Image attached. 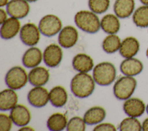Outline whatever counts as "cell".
<instances>
[{
  "mask_svg": "<svg viewBox=\"0 0 148 131\" xmlns=\"http://www.w3.org/2000/svg\"><path fill=\"white\" fill-rule=\"evenodd\" d=\"M9 2V0H0V6L3 7L5 5H7Z\"/></svg>",
  "mask_w": 148,
  "mask_h": 131,
  "instance_id": "cell-35",
  "label": "cell"
},
{
  "mask_svg": "<svg viewBox=\"0 0 148 131\" xmlns=\"http://www.w3.org/2000/svg\"><path fill=\"white\" fill-rule=\"evenodd\" d=\"M136 86L137 81L134 76H122L120 77L114 84V95L118 99L125 100L131 98Z\"/></svg>",
  "mask_w": 148,
  "mask_h": 131,
  "instance_id": "cell-4",
  "label": "cell"
},
{
  "mask_svg": "<svg viewBox=\"0 0 148 131\" xmlns=\"http://www.w3.org/2000/svg\"><path fill=\"white\" fill-rule=\"evenodd\" d=\"M94 131H115L116 130V128L112 123H102L97 125L93 129Z\"/></svg>",
  "mask_w": 148,
  "mask_h": 131,
  "instance_id": "cell-32",
  "label": "cell"
},
{
  "mask_svg": "<svg viewBox=\"0 0 148 131\" xmlns=\"http://www.w3.org/2000/svg\"><path fill=\"white\" fill-rule=\"evenodd\" d=\"M135 6V0H116L113 10L119 18H126L133 14Z\"/></svg>",
  "mask_w": 148,
  "mask_h": 131,
  "instance_id": "cell-17",
  "label": "cell"
},
{
  "mask_svg": "<svg viewBox=\"0 0 148 131\" xmlns=\"http://www.w3.org/2000/svg\"><path fill=\"white\" fill-rule=\"evenodd\" d=\"M146 112H147V114H148V104H147V106H146Z\"/></svg>",
  "mask_w": 148,
  "mask_h": 131,
  "instance_id": "cell-40",
  "label": "cell"
},
{
  "mask_svg": "<svg viewBox=\"0 0 148 131\" xmlns=\"http://www.w3.org/2000/svg\"><path fill=\"white\" fill-rule=\"evenodd\" d=\"M18 100L17 93L11 88L5 89L0 93V109L1 111L12 110Z\"/></svg>",
  "mask_w": 148,
  "mask_h": 131,
  "instance_id": "cell-20",
  "label": "cell"
},
{
  "mask_svg": "<svg viewBox=\"0 0 148 131\" xmlns=\"http://www.w3.org/2000/svg\"><path fill=\"white\" fill-rule=\"evenodd\" d=\"M119 130L121 131H140L142 130V123L136 118L128 117L120 122Z\"/></svg>",
  "mask_w": 148,
  "mask_h": 131,
  "instance_id": "cell-28",
  "label": "cell"
},
{
  "mask_svg": "<svg viewBox=\"0 0 148 131\" xmlns=\"http://www.w3.org/2000/svg\"><path fill=\"white\" fill-rule=\"evenodd\" d=\"M88 5L91 11L96 14H102L108 9L110 0H88Z\"/></svg>",
  "mask_w": 148,
  "mask_h": 131,
  "instance_id": "cell-29",
  "label": "cell"
},
{
  "mask_svg": "<svg viewBox=\"0 0 148 131\" xmlns=\"http://www.w3.org/2000/svg\"><path fill=\"white\" fill-rule=\"evenodd\" d=\"M139 49L140 43L138 39L133 36H128L122 40L119 53L125 58H132L137 54Z\"/></svg>",
  "mask_w": 148,
  "mask_h": 131,
  "instance_id": "cell-16",
  "label": "cell"
},
{
  "mask_svg": "<svg viewBox=\"0 0 148 131\" xmlns=\"http://www.w3.org/2000/svg\"><path fill=\"white\" fill-rule=\"evenodd\" d=\"M12 120L10 116L5 114H1L0 115V130L9 131L12 128Z\"/></svg>",
  "mask_w": 148,
  "mask_h": 131,
  "instance_id": "cell-31",
  "label": "cell"
},
{
  "mask_svg": "<svg viewBox=\"0 0 148 131\" xmlns=\"http://www.w3.org/2000/svg\"><path fill=\"white\" fill-rule=\"evenodd\" d=\"M78 38L79 34L77 29L73 26L67 25L60 31L58 40L61 46L68 48L73 47L76 43Z\"/></svg>",
  "mask_w": 148,
  "mask_h": 131,
  "instance_id": "cell-12",
  "label": "cell"
},
{
  "mask_svg": "<svg viewBox=\"0 0 148 131\" xmlns=\"http://www.w3.org/2000/svg\"><path fill=\"white\" fill-rule=\"evenodd\" d=\"M121 41L116 34H109L103 40L102 47L108 54H112L119 50Z\"/></svg>",
  "mask_w": 148,
  "mask_h": 131,
  "instance_id": "cell-27",
  "label": "cell"
},
{
  "mask_svg": "<svg viewBox=\"0 0 148 131\" xmlns=\"http://www.w3.org/2000/svg\"><path fill=\"white\" fill-rule=\"evenodd\" d=\"M135 25L141 28L148 27V5H143L135 9L132 14Z\"/></svg>",
  "mask_w": 148,
  "mask_h": 131,
  "instance_id": "cell-25",
  "label": "cell"
},
{
  "mask_svg": "<svg viewBox=\"0 0 148 131\" xmlns=\"http://www.w3.org/2000/svg\"><path fill=\"white\" fill-rule=\"evenodd\" d=\"M74 20L79 28L89 33H95L101 28V21L99 17L96 13L92 11H79L76 13Z\"/></svg>",
  "mask_w": 148,
  "mask_h": 131,
  "instance_id": "cell-2",
  "label": "cell"
},
{
  "mask_svg": "<svg viewBox=\"0 0 148 131\" xmlns=\"http://www.w3.org/2000/svg\"><path fill=\"white\" fill-rule=\"evenodd\" d=\"M101 28L108 34H116L120 28L119 17L113 14L105 15L101 20Z\"/></svg>",
  "mask_w": 148,
  "mask_h": 131,
  "instance_id": "cell-22",
  "label": "cell"
},
{
  "mask_svg": "<svg viewBox=\"0 0 148 131\" xmlns=\"http://www.w3.org/2000/svg\"><path fill=\"white\" fill-rule=\"evenodd\" d=\"M72 66L76 70L79 72L87 73L93 68L94 62L89 55L80 53L73 57Z\"/></svg>",
  "mask_w": 148,
  "mask_h": 131,
  "instance_id": "cell-21",
  "label": "cell"
},
{
  "mask_svg": "<svg viewBox=\"0 0 148 131\" xmlns=\"http://www.w3.org/2000/svg\"><path fill=\"white\" fill-rule=\"evenodd\" d=\"M43 59V54L40 50L37 47H32L28 48L23 56L22 62L24 66L27 68L36 67Z\"/></svg>",
  "mask_w": 148,
  "mask_h": 131,
  "instance_id": "cell-19",
  "label": "cell"
},
{
  "mask_svg": "<svg viewBox=\"0 0 148 131\" xmlns=\"http://www.w3.org/2000/svg\"><path fill=\"white\" fill-rule=\"evenodd\" d=\"M67 119L66 116L61 113L53 114L47 121V126L49 130L53 131H60L63 130L67 126Z\"/></svg>",
  "mask_w": 148,
  "mask_h": 131,
  "instance_id": "cell-26",
  "label": "cell"
},
{
  "mask_svg": "<svg viewBox=\"0 0 148 131\" xmlns=\"http://www.w3.org/2000/svg\"><path fill=\"white\" fill-rule=\"evenodd\" d=\"M26 1L28 2H35L36 1H38V0H26Z\"/></svg>",
  "mask_w": 148,
  "mask_h": 131,
  "instance_id": "cell-38",
  "label": "cell"
},
{
  "mask_svg": "<svg viewBox=\"0 0 148 131\" xmlns=\"http://www.w3.org/2000/svg\"><path fill=\"white\" fill-rule=\"evenodd\" d=\"M146 55L147 58H148V47H147V50L146 51Z\"/></svg>",
  "mask_w": 148,
  "mask_h": 131,
  "instance_id": "cell-39",
  "label": "cell"
},
{
  "mask_svg": "<svg viewBox=\"0 0 148 131\" xmlns=\"http://www.w3.org/2000/svg\"><path fill=\"white\" fill-rule=\"evenodd\" d=\"M29 10V5L26 0H10L6 5L8 14L10 17L18 19L25 17Z\"/></svg>",
  "mask_w": 148,
  "mask_h": 131,
  "instance_id": "cell-9",
  "label": "cell"
},
{
  "mask_svg": "<svg viewBox=\"0 0 148 131\" xmlns=\"http://www.w3.org/2000/svg\"><path fill=\"white\" fill-rule=\"evenodd\" d=\"M49 72L44 67L36 66L32 69L28 74V81L31 84L42 86L46 84L49 79Z\"/></svg>",
  "mask_w": 148,
  "mask_h": 131,
  "instance_id": "cell-18",
  "label": "cell"
},
{
  "mask_svg": "<svg viewBox=\"0 0 148 131\" xmlns=\"http://www.w3.org/2000/svg\"><path fill=\"white\" fill-rule=\"evenodd\" d=\"M146 108L143 101L138 98H130L123 104V110L128 117H139L144 114Z\"/></svg>",
  "mask_w": 148,
  "mask_h": 131,
  "instance_id": "cell-11",
  "label": "cell"
},
{
  "mask_svg": "<svg viewBox=\"0 0 148 131\" xmlns=\"http://www.w3.org/2000/svg\"><path fill=\"white\" fill-rule=\"evenodd\" d=\"M62 58V49L56 44H51L47 46L43 54L44 62L50 68L57 66L60 63Z\"/></svg>",
  "mask_w": 148,
  "mask_h": 131,
  "instance_id": "cell-10",
  "label": "cell"
},
{
  "mask_svg": "<svg viewBox=\"0 0 148 131\" xmlns=\"http://www.w3.org/2000/svg\"><path fill=\"white\" fill-rule=\"evenodd\" d=\"M86 129V122L80 117H73L68 121L66 130L68 131H83Z\"/></svg>",
  "mask_w": 148,
  "mask_h": 131,
  "instance_id": "cell-30",
  "label": "cell"
},
{
  "mask_svg": "<svg viewBox=\"0 0 148 131\" xmlns=\"http://www.w3.org/2000/svg\"><path fill=\"white\" fill-rule=\"evenodd\" d=\"M5 80L9 88L18 90L25 85L28 80V76L23 68L20 66H14L8 70Z\"/></svg>",
  "mask_w": 148,
  "mask_h": 131,
  "instance_id": "cell-5",
  "label": "cell"
},
{
  "mask_svg": "<svg viewBox=\"0 0 148 131\" xmlns=\"http://www.w3.org/2000/svg\"><path fill=\"white\" fill-rule=\"evenodd\" d=\"M106 117V111L103 108L94 106L89 108L84 114L83 119L87 125H95L101 122Z\"/></svg>",
  "mask_w": 148,
  "mask_h": 131,
  "instance_id": "cell-23",
  "label": "cell"
},
{
  "mask_svg": "<svg viewBox=\"0 0 148 131\" xmlns=\"http://www.w3.org/2000/svg\"><path fill=\"white\" fill-rule=\"evenodd\" d=\"M7 13L8 12H6L2 8L0 9V24H2L8 18Z\"/></svg>",
  "mask_w": 148,
  "mask_h": 131,
  "instance_id": "cell-33",
  "label": "cell"
},
{
  "mask_svg": "<svg viewBox=\"0 0 148 131\" xmlns=\"http://www.w3.org/2000/svg\"><path fill=\"white\" fill-rule=\"evenodd\" d=\"M10 117L16 125L24 126L29 122L31 120V113L25 106L16 104L11 110Z\"/></svg>",
  "mask_w": 148,
  "mask_h": 131,
  "instance_id": "cell-13",
  "label": "cell"
},
{
  "mask_svg": "<svg viewBox=\"0 0 148 131\" xmlns=\"http://www.w3.org/2000/svg\"><path fill=\"white\" fill-rule=\"evenodd\" d=\"M92 75L97 84L107 86L114 81L116 77V69L112 63L103 62L97 64L94 67Z\"/></svg>",
  "mask_w": 148,
  "mask_h": 131,
  "instance_id": "cell-3",
  "label": "cell"
},
{
  "mask_svg": "<svg viewBox=\"0 0 148 131\" xmlns=\"http://www.w3.org/2000/svg\"><path fill=\"white\" fill-rule=\"evenodd\" d=\"M139 1H140L143 5H148V0H139Z\"/></svg>",
  "mask_w": 148,
  "mask_h": 131,
  "instance_id": "cell-37",
  "label": "cell"
},
{
  "mask_svg": "<svg viewBox=\"0 0 148 131\" xmlns=\"http://www.w3.org/2000/svg\"><path fill=\"white\" fill-rule=\"evenodd\" d=\"M38 27L42 35L51 37L56 35L62 29V22L57 16L47 14L40 19Z\"/></svg>",
  "mask_w": 148,
  "mask_h": 131,
  "instance_id": "cell-6",
  "label": "cell"
},
{
  "mask_svg": "<svg viewBox=\"0 0 148 131\" xmlns=\"http://www.w3.org/2000/svg\"><path fill=\"white\" fill-rule=\"evenodd\" d=\"M18 130L21 131V130H34V129H32L31 127L29 126H23L21 128H20Z\"/></svg>",
  "mask_w": 148,
  "mask_h": 131,
  "instance_id": "cell-36",
  "label": "cell"
},
{
  "mask_svg": "<svg viewBox=\"0 0 148 131\" xmlns=\"http://www.w3.org/2000/svg\"><path fill=\"white\" fill-rule=\"evenodd\" d=\"M95 88L94 78L86 73L80 72L76 74L71 82V89L72 93L79 98H84L91 95Z\"/></svg>",
  "mask_w": 148,
  "mask_h": 131,
  "instance_id": "cell-1",
  "label": "cell"
},
{
  "mask_svg": "<svg viewBox=\"0 0 148 131\" xmlns=\"http://www.w3.org/2000/svg\"><path fill=\"white\" fill-rule=\"evenodd\" d=\"M142 129L143 131H148V118L145 119L142 123Z\"/></svg>",
  "mask_w": 148,
  "mask_h": 131,
  "instance_id": "cell-34",
  "label": "cell"
},
{
  "mask_svg": "<svg viewBox=\"0 0 148 131\" xmlns=\"http://www.w3.org/2000/svg\"><path fill=\"white\" fill-rule=\"evenodd\" d=\"M27 99L29 103L35 107H42L46 105L49 100L48 91L42 86H36L28 92Z\"/></svg>",
  "mask_w": 148,
  "mask_h": 131,
  "instance_id": "cell-8",
  "label": "cell"
},
{
  "mask_svg": "<svg viewBox=\"0 0 148 131\" xmlns=\"http://www.w3.org/2000/svg\"><path fill=\"white\" fill-rule=\"evenodd\" d=\"M40 30L34 23L24 24L20 29V38L22 42L29 46L36 45L40 39Z\"/></svg>",
  "mask_w": 148,
  "mask_h": 131,
  "instance_id": "cell-7",
  "label": "cell"
},
{
  "mask_svg": "<svg viewBox=\"0 0 148 131\" xmlns=\"http://www.w3.org/2000/svg\"><path fill=\"white\" fill-rule=\"evenodd\" d=\"M121 72L125 76H135L140 74L143 69L142 62L138 59L132 57L125 58L120 66Z\"/></svg>",
  "mask_w": 148,
  "mask_h": 131,
  "instance_id": "cell-15",
  "label": "cell"
},
{
  "mask_svg": "<svg viewBox=\"0 0 148 131\" xmlns=\"http://www.w3.org/2000/svg\"><path fill=\"white\" fill-rule=\"evenodd\" d=\"M20 22L18 18L12 17L7 18L1 24L0 29L1 38L6 40L14 38L20 31Z\"/></svg>",
  "mask_w": 148,
  "mask_h": 131,
  "instance_id": "cell-14",
  "label": "cell"
},
{
  "mask_svg": "<svg viewBox=\"0 0 148 131\" xmlns=\"http://www.w3.org/2000/svg\"><path fill=\"white\" fill-rule=\"evenodd\" d=\"M68 100V94L65 89L61 86L53 87L49 92V100L56 107L64 106Z\"/></svg>",
  "mask_w": 148,
  "mask_h": 131,
  "instance_id": "cell-24",
  "label": "cell"
}]
</instances>
